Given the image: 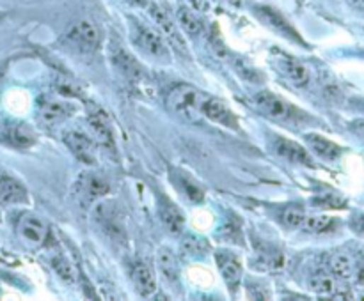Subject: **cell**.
I'll return each instance as SVG.
<instances>
[{"instance_id":"obj_24","label":"cell","mask_w":364,"mask_h":301,"mask_svg":"<svg viewBox=\"0 0 364 301\" xmlns=\"http://www.w3.org/2000/svg\"><path fill=\"white\" fill-rule=\"evenodd\" d=\"M178 23H180L181 29L192 37H198L203 33V22L194 11H190L188 8H180L178 9Z\"/></svg>"},{"instance_id":"obj_16","label":"cell","mask_w":364,"mask_h":301,"mask_svg":"<svg viewBox=\"0 0 364 301\" xmlns=\"http://www.w3.org/2000/svg\"><path fill=\"white\" fill-rule=\"evenodd\" d=\"M110 59H112V64L115 66V69H119V71L123 73L125 76H128V78H137V76H141L142 68L139 66V62L135 61L127 50H125V48L115 45V47L110 50Z\"/></svg>"},{"instance_id":"obj_2","label":"cell","mask_w":364,"mask_h":301,"mask_svg":"<svg viewBox=\"0 0 364 301\" xmlns=\"http://www.w3.org/2000/svg\"><path fill=\"white\" fill-rule=\"evenodd\" d=\"M205 100L199 90L194 87L180 85L171 90L167 103L176 115H180L187 122H198L201 119V103Z\"/></svg>"},{"instance_id":"obj_19","label":"cell","mask_w":364,"mask_h":301,"mask_svg":"<svg viewBox=\"0 0 364 301\" xmlns=\"http://www.w3.org/2000/svg\"><path fill=\"white\" fill-rule=\"evenodd\" d=\"M87 124H89L91 133H93V138L96 140V142L103 143V146H108V147L114 143L110 122H108V119L105 117L103 114H100V112L91 114L89 119H87Z\"/></svg>"},{"instance_id":"obj_13","label":"cell","mask_w":364,"mask_h":301,"mask_svg":"<svg viewBox=\"0 0 364 301\" xmlns=\"http://www.w3.org/2000/svg\"><path fill=\"white\" fill-rule=\"evenodd\" d=\"M29 201L25 187L11 176H0V204L15 206Z\"/></svg>"},{"instance_id":"obj_25","label":"cell","mask_w":364,"mask_h":301,"mask_svg":"<svg viewBox=\"0 0 364 301\" xmlns=\"http://www.w3.org/2000/svg\"><path fill=\"white\" fill-rule=\"evenodd\" d=\"M157 262H159V269L162 271L164 278L171 283L178 282V266L176 259H174L173 252L169 248H164V250L159 252V257H157Z\"/></svg>"},{"instance_id":"obj_9","label":"cell","mask_w":364,"mask_h":301,"mask_svg":"<svg viewBox=\"0 0 364 301\" xmlns=\"http://www.w3.org/2000/svg\"><path fill=\"white\" fill-rule=\"evenodd\" d=\"M64 143L73 155L84 163H94V140L79 129H68L64 133Z\"/></svg>"},{"instance_id":"obj_18","label":"cell","mask_w":364,"mask_h":301,"mask_svg":"<svg viewBox=\"0 0 364 301\" xmlns=\"http://www.w3.org/2000/svg\"><path fill=\"white\" fill-rule=\"evenodd\" d=\"M134 283L142 297L153 296L157 290V278L153 269L144 262H137L134 268Z\"/></svg>"},{"instance_id":"obj_5","label":"cell","mask_w":364,"mask_h":301,"mask_svg":"<svg viewBox=\"0 0 364 301\" xmlns=\"http://www.w3.org/2000/svg\"><path fill=\"white\" fill-rule=\"evenodd\" d=\"M149 15H152L155 25L159 27L160 34L164 36L166 43L169 45V47H173L176 52H180V54L187 55L188 54L187 43H185V40L181 37L180 29H178L176 23L173 22V18H171V16L157 4L149 6Z\"/></svg>"},{"instance_id":"obj_31","label":"cell","mask_w":364,"mask_h":301,"mask_svg":"<svg viewBox=\"0 0 364 301\" xmlns=\"http://www.w3.org/2000/svg\"><path fill=\"white\" fill-rule=\"evenodd\" d=\"M127 2L132 6H137V8H142V6L148 4V0H127Z\"/></svg>"},{"instance_id":"obj_17","label":"cell","mask_w":364,"mask_h":301,"mask_svg":"<svg viewBox=\"0 0 364 301\" xmlns=\"http://www.w3.org/2000/svg\"><path fill=\"white\" fill-rule=\"evenodd\" d=\"M306 140L307 143H309L311 150H313L317 156H320V158L332 162V160L339 158V155H341V147H339L338 143L325 138V136L318 135V133H307Z\"/></svg>"},{"instance_id":"obj_11","label":"cell","mask_w":364,"mask_h":301,"mask_svg":"<svg viewBox=\"0 0 364 301\" xmlns=\"http://www.w3.org/2000/svg\"><path fill=\"white\" fill-rule=\"evenodd\" d=\"M215 261H217V266H219V271L220 275H222L224 282L227 283L231 293H234L237 287L240 285V280H241L240 259H238L234 254H231V252H219V254L215 255Z\"/></svg>"},{"instance_id":"obj_6","label":"cell","mask_w":364,"mask_h":301,"mask_svg":"<svg viewBox=\"0 0 364 301\" xmlns=\"http://www.w3.org/2000/svg\"><path fill=\"white\" fill-rule=\"evenodd\" d=\"M66 37L79 50H96L98 45H100V30L94 23L87 22V20H82V22H76L75 25H72Z\"/></svg>"},{"instance_id":"obj_29","label":"cell","mask_w":364,"mask_h":301,"mask_svg":"<svg viewBox=\"0 0 364 301\" xmlns=\"http://www.w3.org/2000/svg\"><path fill=\"white\" fill-rule=\"evenodd\" d=\"M281 218L286 227L297 229V227L302 225L304 218H306V213H304V209L300 208V206H290V208H286L285 211H283Z\"/></svg>"},{"instance_id":"obj_12","label":"cell","mask_w":364,"mask_h":301,"mask_svg":"<svg viewBox=\"0 0 364 301\" xmlns=\"http://www.w3.org/2000/svg\"><path fill=\"white\" fill-rule=\"evenodd\" d=\"M274 147H275V153H278L281 158L288 160V162L299 163V165H306V167H314L313 158L309 156V153H307L300 143L293 142V140L285 138V136H278V138H275Z\"/></svg>"},{"instance_id":"obj_20","label":"cell","mask_w":364,"mask_h":301,"mask_svg":"<svg viewBox=\"0 0 364 301\" xmlns=\"http://www.w3.org/2000/svg\"><path fill=\"white\" fill-rule=\"evenodd\" d=\"M159 211L160 216H162V222L166 223V227L169 229V232L178 234L181 232L185 225V218L181 215L180 208H178L174 202H171L169 199H162L159 204Z\"/></svg>"},{"instance_id":"obj_7","label":"cell","mask_w":364,"mask_h":301,"mask_svg":"<svg viewBox=\"0 0 364 301\" xmlns=\"http://www.w3.org/2000/svg\"><path fill=\"white\" fill-rule=\"evenodd\" d=\"M201 117H206L208 121L217 122V124L227 126V128H237L238 122L231 108L227 107L224 101L217 100V98L205 96L201 103Z\"/></svg>"},{"instance_id":"obj_21","label":"cell","mask_w":364,"mask_h":301,"mask_svg":"<svg viewBox=\"0 0 364 301\" xmlns=\"http://www.w3.org/2000/svg\"><path fill=\"white\" fill-rule=\"evenodd\" d=\"M6 138L16 147H30L36 142V133L25 122H15V124L9 126Z\"/></svg>"},{"instance_id":"obj_4","label":"cell","mask_w":364,"mask_h":301,"mask_svg":"<svg viewBox=\"0 0 364 301\" xmlns=\"http://www.w3.org/2000/svg\"><path fill=\"white\" fill-rule=\"evenodd\" d=\"M254 15L260 20L263 25H267L268 29L274 30L279 36L286 37L290 41H297L299 45H304L302 37L299 36V33L295 30V27L285 18L279 11H275L274 8H268V6H254Z\"/></svg>"},{"instance_id":"obj_28","label":"cell","mask_w":364,"mask_h":301,"mask_svg":"<svg viewBox=\"0 0 364 301\" xmlns=\"http://www.w3.org/2000/svg\"><path fill=\"white\" fill-rule=\"evenodd\" d=\"M52 268L62 280L69 283L75 282V269H73V266L69 264V261L64 255H57V257L52 259Z\"/></svg>"},{"instance_id":"obj_15","label":"cell","mask_w":364,"mask_h":301,"mask_svg":"<svg viewBox=\"0 0 364 301\" xmlns=\"http://www.w3.org/2000/svg\"><path fill=\"white\" fill-rule=\"evenodd\" d=\"M173 183L185 201L192 202V204H199V202L205 201V190H203V188L199 187V184L195 183V181L188 176V174L174 172Z\"/></svg>"},{"instance_id":"obj_14","label":"cell","mask_w":364,"mask_h":301,"mask_svg":"<svg viewBox=\"0 0 364 301\" xmlns=\"http://www.w3.org/2000/svg\"><path fill=\"white\" fill-rule=\"evenodd\" d=\"M279 69L295 87H306L311 80L309 69L300 61L285 54H281V59H279Z\"/></svg>"},{"instance_id":"obj_27","label":"cell","mask_w":364,"mask_h":301,"mask_svg":"<svg viewBox=\"0 0 364 301\" xmlns=\"http://www.w3.org/2000/svg\"><path fill=\"white\" fill-rule=\"evenodd\" d=\"M84 191H86V195L89 199L101 197V195H105L108 191V184L103 177L93 174V176H87L86 181H84Z\"/></svg>"},{"instance_id":"obj_10","label":"cell","mask_w":364,"mask_h":301,"mask_svg":"<svg viewBox=\"0 0 364 301\" xmlns=\"http://www.w3.org/2000/svg\"><path fill=\"white\" fill-rule=\"evenodd\" d=\"M73 112H75V107L68 101L61 100H47L40 105V121L43 122L45 126H55L59 122L66 121L68 117H72Z\"/></svg>"},{"instance_id":"obj_8","label":"cell","mask_w":364,"mask_h":301,"mask_svg":"<svg viewBox=\"0 0 364 301\" xmlns=\"http://www.w3.org/2000/svg\"><path fill=\"white\" fill-rule=\"evenodd\" d=\"M18 236L29 248H40L48 236V227L36 216H23L18 223Z\"/></svg>"},{"instance_id":"obj_32","label":"cell","mask_w":364,"mask_h":301,"mask_svg":"<svg viewBox=\"0 0 364 301\" xmlns=\"http://www.w3.org/2000/svg\"><path fill=\"white\" fill-rule=\"evenodd\" d=\"M2 76H4V69L0 68V80H2Z\"/></svg>"},{"instance_id":"obj_30","label":"cell","mask_w":364,"mask_h":301,"mask_svg":"<svg viewBox=\"0 0 364 301\" xmlns=\"http://www.w3.org/2000/svg\"><path fill=\"white\" fill-rule=\"evenodd\" d=\"M350 129L364 138V119H356V121L350 122Z\"/></svg>"},{"instance_id":"obj_1","label":"cell","mask_w":364,"mask_h":301,"mask_svg":"<svg viewBox=\"0 0 364 301\" xmlns=\"http://www.w3.org/2000/svg\"><path fill=\"white\" fill-rule=\"evenodd\" d=\"M130 40L135 48H139L148 57L160 62H169V47L159 30L130 18Z\"/></svg>"},{"instance_id":"obj_22","label":"cell","mask_w":364,"mask_h":301,"mask_svg":"<svg viewBox=\"0 0 364 301\" xmlns=\"http://www.w3.org/2000/svg\"><path fill=\"white\" fill-rule=\"evenodd\" d=\"M309 287L313 293H317L318 296H324V297H338L339 289H338V282H336L332 276L324 275H314L313 278L309 280Z\"/></svg>"},{"instance_id":"obj_3","label":"cell","mask_w":364,"mask_h":301,"mask_svg":"<svg viewBox=\"0 0 364 301\" xmlns=\"http://www.w3.org/2000/svg\"><path fill=\"white\" fill-rule=\"evenodd\" d=\"M253 101H254V107H256L261 114L274 119V121L286 122L295 119V115H300V110L293 108L288 101H285L281 96H278V94L268 93V90L258 93Z\"/></svg>"},{"instance_id":"obj_23","label":"cell","mask_w":364,"mask_h":301,"mask_svg":"<svg viewBox=\"0 0 364 301\" xmlns=\"http://www.w3.org/2000/svg\"><path fill=\"white\" fill-rule=\"evenodd\" d=\"M336 225H338V220L332 218V216L313 215V216H306L300 227H302L304 230H307V232L322 234V232H331V230L336 229Z\"/></svg>"},{"instance_id":"obj_26","label":"cell","mask_w":364,"mask_h":301,"mask_svg":"<svg viewBox=\"0 0 364 301\" xmlns=\"http://www.w3.org/2000/svg\"><path fill=\"white\" fill-rule=\"evenodd\" d=\"M329 268H331L332 275L338 276V278H350L353 273V261L350 255L346 254H334L329 261Z\"/></svg>"}]
</instances>
